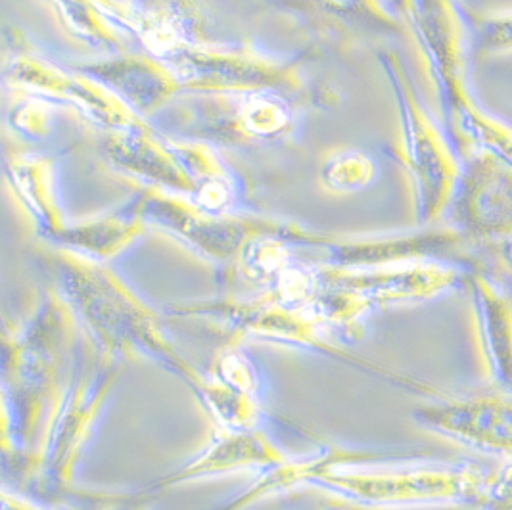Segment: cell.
Instances as JSON below:
<instances>
[{
	"label": "cell",
	"instance_id": "obj_1",
	"mask_svg": "<svg viewBox=\"0 0 512 510\" xmlns=\"http://www.w3.org/2000/svg\"><path fill=\"white\" fill-rule=\"evenodd\" d=\"M374 167L371 160L363 154L348 152L342 156H336L332 162L326 165V185L340 190L361 188L373 179Z\"/></svg>",
	"mask_w": 512,
	"mask_h": 510
},
{
	"label": "cell",
	"instance_id": "obj_2",
	"mask_svg": "<svg viewBox=\"0 0 512 510\" xmlns=\"http://www.w3.org/2000/svg\"><path fill=\"white\" fill-rule=\"evenodd\" d=\"M244 119L250 131H254L257 135H275L288 121L286 112L280 108L279 104L265 98H256L246 108Z\"/></svg>",
	"mask_w": 512,
	"mask_h": 510
},
{
	"label": "cell",
	"instance_id": "obj_3",
	"mask_svg": "<svg viewBox=\"0 0 512 510\" xmlns=\"http://www.w3.org/2000/svg\"><path fill=\"white\" fill-rule=\"evenodd\" d=\"M488 29L493 35V41L497 43L495 47H509V43H512V16L495 20Z\"/></svg>",
	"mask_w": 512,
	"mask_h": 510
}]
</instances>
